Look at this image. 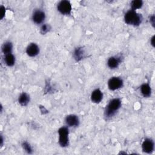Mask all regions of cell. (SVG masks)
Segmentation results:
<instances>
[{
	"instance_id": "7",
	"label": "cell",
	"mask_w": 155,
	"mask_h": 155,
	"mask_svg": "<svg viewBox=\"0 0 155 155\" xmlns=\"http://www.w3.org/2000/svg\"><path fill=\"white\" fill-rule=\"evenodd\" d=\"M142 150L143 153L151 154L154 150V142L151 138H146L142 143Z\"/></svg>"
},
{
	"instance_id": "17",
	"label": "cell",
	"mask_w": 155,
	"mask_h": 155,
	"mask_svg": "<svg viewBox=\"0 0 155 155\" xmlns=\"http://www.w3.org/2000/svg\"><path fill=\"white\" fill-rule=\"evenodd\" d=\"M143 6V1L142 0H133L130 3V7L131 10H135L141 8Z\"/></svg>"
},
{
	"instance_id": "6",
	"label": "cell",
	"mask_w": 155,
	"mask_h": 155,
	"mask_svg": "<svg viewBox=\"0 0 155 155\" xmlns=\"http://www.w3.org/2000/svg\"><path fill=\"white\" fill-rule=\"evenodd\" d=\"M123 56L122 55H116L110 57L107 60V66L110 69L117 68L122 62Z\"/></svg>"
},
{
	"instance_id": "16",
	"label": "cell",
	"mask_w": 155,
	"mask_h": 155,
	"mask_svg": "<svg viewBox=\"0 0 155 155\" xmlns=\"http://www.w3.org/2000/svg\"><path fill=\"white\" fill-rule=\"evenodd\" d=\"M13 44L12 42L10 41H6L5 42H4L1 47V50H2V53L5 55L7 54H9V53H12V50H13Z\"/></svg>"
},
{
	"instance_id": "18",
	"label": "cell",
	"mask_w": 155,
	"mask_h": 155,
	"mask_svg": "<svg viewBox=\"0 0 155 155\" xmlns=\"http://www.w3.org/2000/svg\"><path fill=\"white\" fill-rule=\"evenodd\" d=\"M22 147L24 149V150L28 154H32L33 153V149L30 144L27 142V141H24L22 143Z\"/></svg>"
},
{
	"instance_id": "23",
	"label": "cell",
	"mask_w": 155,
	"mask_h": 155,
	"mask_svg": "<svg viewBox=\"0 0 155 155\" xmlns=\"http://www.w3.org/2000/svg\"><path fill=\"white\" fill-rule=\"evenodd\" d=\"M3 143H4V139H3L2 135H1V147L3 146Z\"/></svg>"
},
{
	"instance_id": "21",
	"label": "cell",
	"mask_w": 155,
	"mask_h": 155,
	"mask_svg": "<svg viewBox=\"0 0 155 155\" xmlns=\"http://www.w3.org/2000/svg\"><path fill=\"white\" fill-rule=\"evenodd\" d=\"M150 22L151 24L153 27H155V16L154 15H151L150 18Z\"/></svg>"
},
{
	"instance_id": "15",
	"label": "cell",
	"mask_w": 155,
	"mask_h": 155,
	"mask_svg": "<svg viewBox=\"0 0 155 155\" xmlns=\"http://www.w3.org/2000/svg\"><path fill=\"white\" fill-rule=\"evenodd\" d=\"M4 61V63L7 66L13 67L15 65V61H16L15 56L12 54V53L5 54Z\"/></svg>"
},
{
	"instance_id": "4",
	"label": "cell",
	"mask_w": 155,
	"mask_h": 155,
	"mask_svg": "<svg viewBox=\"0 0 155 155\" xmlns=\"http://www.w3.org/2000/svg\"><path fill=\"white\" fill-rule=\"evenodd\" d=\"M58 11L64 15H69L71 13L72 7L70 2L67 0H62L59 1L56 6Z\"/></svg>"
},
{
	"instance_id": "20",
	"label": "cell",
	"mask_w": 155,
	"mask_h": 155,
	"mask_svg": "<svg viewBox=\"0 0 155 155\" xmlns=\"http://www.w3.org/2000/svg\"><path fill=\"white\" fill-rule=\"evenodd\" d=\"M0 11H1V19H3L5 15V8L3 5H1L0 7Z\"/></svg>"
},
{
	"instance_id": "3",
	"label": "cell",
	"mask_w": 155,
	"mask_h": 155,
	"mask_svg": "<svg viewBox=\"0 0 155 155\" xmlns=\"http://www.w3.org/2000/svg\"><path fill=\"white\" fill-rule=\"evenodd\" d=\"M59 144L61 147H67L69 145V130L67 126H63L58 130Z\"/></svg>"
},
{
	"instance_id": "11",
	"label": "cell",
	"mask_w": 155,
	"mask_h": 155,
	"mask_svg": "<svg viewBox=\"0 0 155 155\" xmlns=\"http://www.w3.org/2000/svg\"><path fill=\"white\" fill-rule=\"evenodd\" d=\"M103 96L102 91L99 88H96L91 92L90 99L92 102L94 104H99L102 101Z\"/></svg>"
},
{
	"instance_id": "22",
	"label": "cell",
	"mask_w": 155,
	"mask_h": 155,
	"mask_svg": "<svg viewBox=\"0 0 155 155\" xmlns=\"http://www.w3.org/2000/svg\"><path fill=\"white\" fill-rule=\"evenodd\" d=\"M154 38H155V36L153 35V36L151 38V39H150V43H151V45L153 47H154Z\"/></svg>"
},
{
	"instance_id": "19",
	"label": "cell",
	"mask_w": 155,
	"mask_h": 155,
	"mask_svg": "<svg viewBox=\"0 0 155 155\" xmlns=\"http://www.w3.org/2000/svg\"><path fill=\"white\" fill-rule=\"evenodd\" d=\"M51 30V26L48 24H43L40 28V33L42 35H45Z\"/></svg>"
},
{
	"instance_id": "9",
	"label": "cell",
	"mask_w": 155,
	"mask_h": 155,
	"mask_svg": "<svg viewBox=\"0 0 155 155\" xmlns=\"http://www.w3.org/2000/svg\"><path fill=\"white\" fill-rule=\"evenodd\" d=\"M26 53L30 57H35L39 53L40 49L37 44L32 42L28 45L26 48Z\"/></svg>"
},
{
	"instance_id": "14",
	"label": "cell",
	"mask_w": 155,
	"mask_h": 155,
	"mask_svg": "<svg viewBox=\"0 0 155 155\" xmlns=\"http://www.w3.org/2000/svg\"><path fill=\"white\" fill-rule=\"evenodd\" d=\"M18 101L19 104L21 106H23V107L27 106L30 101V95L25 92H22L19 96Z\"/></svg>"
},
{
	"instance_id": "5",
	"label": "cell",
	"mask_w": 155,
	"mask_h": 155,
	"mask_svg": "<svg viewBox=\"0 0 155 155\" xmlns=\"http://www.w3.org/2000/svg\"><path fill=\"white\" fill-rule=\"evenodd\" d=\"M107 85L111 91H115L121 88L124 85V81L120 77L114 76L110 78L107 82Z\"/></svg>"
},
{
	"instance_id": "8",
	"label": "cell",
	"mask_w": 155,
	"mask_h": 155,
	"mask_svg": "<svg viewBox=\"0 0 155 155\" xmlns=\"http://www.w3.org/2000/svg\"><path fill=\"white\" fill-rule=\"evenodd\" d=\"M45 19V12L41 9L35 10L32 14L31 19L36 24H41L44 22Z\"/></svg>"
},
{
	"instance_id": "2",
	"label": "cell",
	"mask_w": 155,
	"mask_h": 155,
	"mask_svg": "<svg viewBox=\"0 0 155 155\" xmlns=\"http://www.w3.org/2000/svg\"><path fill=\"white\" fill-rule=\"evenodd\" d=\"M143 21V17L141 14L131 9L127 11L124 15V21L128 25L133 26H139Z\"/></svg>"
},
{
	"instance_id": "1",
	"label": "cell",
	"mask_w": 155,
	"mask_h": 155,
	"mask_svg": "<svg viewBox=\"0 0 155 155\" xmlns=\"http://www.w3.org/2000/svg\"><path fill=\"white\" fill-rule=\"evenodd\" d=\"M122 102L120 98L111 99L106 105L104 110V117L107 119L112 118L121 107Z\"/></svg>"
},
{
	"instance_id": "13",
	"label": "cell",
	"mask_w": 155,
	"mask_h": 155,
	"mask_svg": "<svg viewBox=\"0 0 155 155\" xmlns=\"http://www.w3.org/2000/svg\"><path fill=\"white\" fill-rule=\"evenodd\" d=\"M140 91L142 95L145 97H149L151 95V88L148 83H143L140 87Z\"/></svg>"
},
{
	"instance_id": "12",
	"label": "cell",
	"mask_w": 155,
	"mask_h": 155,
	"mask_svg": "<svg viewBox=\"0 0 155 155\" xmlns=\"http://www.w3.org/2000/svg\"><path fill=\"white\" fill-rule=\"evenodd\" d=\"M84 55L85 51L82 47H76L73 53V57L76 62L81 61L84 58Z\"/></svg>"
},
{
	"instance_id": "10",
	"label": "cell",
	"mask_w": 155,
	"mask_h": 155,
	"mask_svg": "<svg viewBox=\"0 0 155 155\" xmlns=\"http://www.w3.org/2000/svg\"><path fill=\"white\" fill-rule=\"evenodd\" d=\"M65 122L68 127H75L79 125V119L75 114H68L65 118Z\"/></svg>"
}]
</instances>
